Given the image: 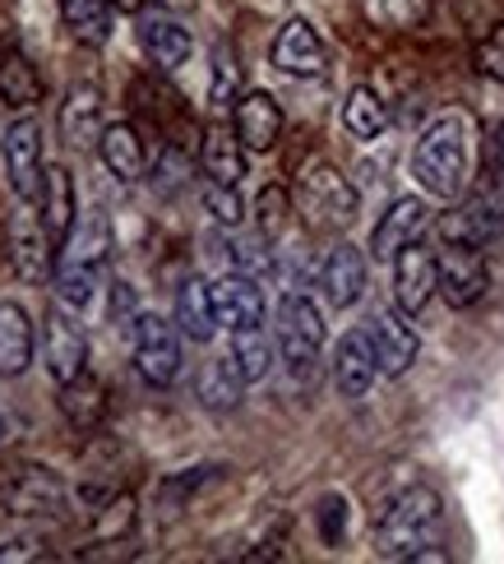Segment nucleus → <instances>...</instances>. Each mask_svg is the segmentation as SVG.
Returning <instances> with one entry per match:
<instances>
[{
  "mask_svg": "<svg viewBox=\"0 0 504 564\" xmlns=\"http://www.w3.org/2000/svg\"><path fill=\"white\" fill-rule=\"evenodd\" d=\"M10 264L23 282H42L56 273V241L46 231L42 214H33L29 199H19L14 218H10Z\"/></svg>",
  "mask_w": 504,
  "mask_h": 564,
  "instance_id": "423d86ee",
  "label": "nucleus"
},
{
  "mask_svg": "<svg viewBox=\"0 0 504 564\" xmlns=\"http://www.w3.org/2000/svg\"><path fill=\"white\" fill-rule=\"evenodd\" d=\"M426 227H430V208H426V199L403 195V199L389 204V214L375 223V231H371V254H375L379 264H394V260H398V250H407L412 241L426 237Z\"/></svg>",
  "mask_w": 504,
  "mask_h": 564,
  "instance_id": "ddd939ff",
  "label": "nucleus"
},
{
  "mask_svg": "<svg viewBox=\"0 0 504 564\" xmlns=\"http://www.w3.org/2000/svg\"><path fill=\"white\" fill-rule=\"evenodd\" d=\"M176 328L190 343H213L218 334V311H213V282L185 278L176 292Z\"/></svg>",
  "mask_w": 504,
  "mask_h": 564,
  "instance_id": "393cba45",
  "label": "nucleus"
},
{
  "mask_svg": "<svg viewBox=\"0 0 504 564\" xmlns=\"http://www.w3.org/2000/svg\"><path fill=\"white\" fill-rule=\"evenodd\" d=\"M42 551H37V542L33 536H19V542H6L0 546V560H37Z\"/></svg>",
  "mask_w": 504,
  "mask_h": 564,
  "instance_id": "79ce46f5",
  "label": "nucleus"
},
{
  "mask_svg": "<svg viewBox=\"0 0 504 564\" xmlns=\"http://www.w3.org/2000/svg\"><path fill=\"white\" fill-rule=\"evenodd\" d=\"M366 334H371V347H375V361H379L384 380H398V375L412 370L417 351H421V338H417V328L407 324V311H389V305H379V311L366 319Z\"/></svg>",
  "mask_w": 504,
  "mask_h": 564,
  "instance_id": "9b49d317",
  "label": "nucleus"
},
{
  "mask_svg": "<svg viewBox=\"0 0 504 564\" xmlns=\"http://www.w3.org/2000/svg\"><path fill=\"white\" fill-rule=\"evenodd\" d=\"M343 126H347L352 139H366L371 144V139H379L384 130H389V102H384L371 84H356L347 93V102H343Z\"/></svg>",
  "mask_w": 504,
  "mask_h": 564,
  "instance_id": "7c9ffc66",
  "label": "nucleus"
},
{
  "mask_svg": "<svg viewBox=\"0 0 504 564\" xmlns=\"http://www.w3.org/2000/svg\"><path fill=\"white\" fill-rule=\"evenodd\" d=\"M0 500L10 513H56L65 505V486L46 467H23L10 486H0Z\"/></svg>",
  "mask_w": 504,
  "mask_h": 564,
  "instance_id": "412c9836",
  "label": "nucleus"
},
{
  "mask_svg": "<svg viewBox=\"0 0 504 564\" xmlns=\"http://www.w3.org/2000/svg\"><path fill=\"white\" fill-rule=\"evenodd\" d=\"M200 162H204L208 181L242 185V176H246V144L236 139L232 126H208L204 139H200Z\"/></svg>",
  "mask_w": 504,
  "mask_h": 564,
  "instance_id": "5701e85b",
  "label": "nucleus"
},
{
  "mask_svg": "<svg viewBox=\"0 0 504 564\" xmlns=\"http://www.w3.org/2000/svg\"><path fill=\"white\" fill-rule=\"evenodd\" d=\"M379 375V361H375V347H371V334L366 328H352V334L339 338L333 347V384H339L343 398H366L371 384Z\"/></svg>",
  "mask_w": 504,
  "mask_h": 564,
  "instance_id": "a211bd4d",
  "label": "nucleus"
},
{
  "mask_svg": "<svg viewBox=\"0 0 504 564\" xmlns=\"http://www.w3.org/2000/svg\"><path fill=\"white\" fill-rule=\"evenodd\" d=\"M98 158H103V167H107L116 181H139V176H143V162H149L139 130L126 126V121H116V126L103 130V139H98Z\"/></svg>",
  "mask_w": 504,
  "mask_h": 564,
  "instance_id": "bb28decb",
  "label": "nucleus"
},
{
  "mask_svg": "<svg viewBox=\"0 0 504 564\" xmlns=\"http://www.w3.org/2000/svg\"><path fill=\"white\" fill-rule=\"evenodd\" d=\"M242 389H246V375L232 357H213L200 366V380H195V393L200 403L213 408V412H232L242 403Z\"/></svg>",
  "mask_w": 504,
  "mask_h": 564,
  "instance_id": "cd10ccee",
  "label": "nucleus"
},
{
  "mask_svg": "<svg viewBox=\"0 0 504 564\" xmlns=\"http://www.w3.org/2000/svg\"><path fill=\"white\" fill-rule=\"evenodd\" d=\"M315 278H320L324 301L333 305V311H347V305H356L362 292H366V254L356 250L352 241H339L324 254V264H320Z\"/></svg>",
  "mask_w": 504,
  "mask_h": 564,
  "instance_id": "f3484780",
  "label": "nucleus"
},
{
  "mask_svg": "<svg viewBox=\"0 0 504 564\" xmlns=\"http://www.w3.org/2000/svg\"><path fill=\"white\" fill-rule=\"evenodd\" d=\"M440 260V296L453 305V311H468L486 296L491 288V269H486V254L476 246H459V241H444V250L436 254Z\"/></svg>",
  "mask_w": 504,
  "mask_h": 564,
  "instance_id": "9d476101",
  "label": "nucleus"
},
{
  "mask_svg": "<svg viewBox=\"0 0 504 564\" xmlns=\"http://www.w3.org/2000/svg\"><path fill=\"white\" fill-rule=\"evenodd\" d=\"M232 130H236V139H242L250 153H269L282 139V107H278V98H274V93H264V88L246 93V98H236Z\"/></svg>",
  "mask_w": 504,
  "mask_h": 564,
  "instance_id": "dca6fc26",
  "label": "nucleus"
},
{
  "mask_svg": "<svg viewBox=\"0 0 504 564\" xmlns=\"http://www.w3.org/2000/svg\"><path fill=\"white\" fill-rule=\"evenodd\" d=\"M213 107H236V65L218 52V61H213Z\"/></svg>",
  "mask_w": 504,
  "mask_h": 564,
  "instance_id": "ea45409f",
  "label": "nucleus"
},
{
  "mask_svg": "<svg viewBox=\"0 0 504 564\" xmlns=\"http://www.w3.org/2000/svg\"><path fill=\"white\" fill-rule=\"evenodd\" d=\"M181 328L176 319L162 315H135L130 328V347H135V366L153 389H167L181 375Z\"/></svg>",
  "mask_w": 504,
  "mask_h": 564,
  "instance_id": "39448f33",
  "label": "nucleus"
},
{
  "mask_svg": "<svg viewBox=\"0 0 504 564\" xmlns=\"http://www.w3.org/2000/svg\"><path fill=\"white\" fill-rule=\"evenodd\" d=\"M139 46H143V56L153 61V69H176L190 61V52H195V42H190V29L176 19V14H167V10H149L143 6L139 10Z\"/></svg>",
  "mask_w": 504,
  "mask_h": 564,
  "instance_id": "4468645a",
  "label": "nucleus"
},
{
  "mask_svg": "<svg viewBox=\"0 0 504 564\" xmlns=\"http://www.w3.org/2000/svg\"><path fill=\"white\" fill-rule=\"evenodd\" d=\"M0 98H6L10 107H33L42 98V75L37 65L19 52V46H10L6 56H0Z\"/></svg>",
  "mask_w": 504,
  "mask_h": 564,
  "instance_id": "473e14b6",
  "label": "nucleus"
},
{
  "mask_svg": "<svg viewBox=\"0 0 504 564\" xmlns=\"http://www.w3.org/2000/svg\"><path fill=\"white\" fill-rule=\"evenodd\" d=\"M436 292H440V260H436V250H426L421 241L398 250V260H394V301H398V311L421 315Z\"/></svg>",
  "mask_w": 504,
  "mask_h": 564,
  "instance_id": "f8f14e48",
  "label": "nucleus"
},
{
  "mask_svg": "<svg viewBox=\"0 0 504 564\" xmlns=\"http://www.w3.org/2000/svg\"><path fill=\"white\" fill-rule=\"evenodd\" d=\"M444 542V500L430 486H407L384 505L375 523L379 560H426Z\"/></svg>",
  "mask_w": 504,
  "mask_h": 564,
  "instance_id": "f257e3e1",
  "label": "nucleus"
},
{
  "mask_svg": "<svg viewBox=\"0 0 504 564\" xmlns=\"http://www.w3.org/2000/svg\"><path fill=\"white\" fill-rule=\"evenodd\" d=\"M486 167H491V176L504 185V121L491 126V139H486Z\"/></svg>",
  "mask_w": 504,
  "mask_h": 564,
  "instance_id": "a19ab883",
  "label": "nucleus"
},
{
  "mask_svg": "<svg viewBox=\"0 0 504 564\" xmlns=\"http://www.w3.org/2000/svg\"><path fill=\"white\" fill-rule=\"evenodd\" d=\"M315 528H320V542L324 546H339L347 536V500L343 496H324L315 505Z\"/></svg>",
  "mask_w": 504,
  "mask_h": 564,
  "instance_id": "58836bf2",
  "label": "nucleus"
},
{
  "mask_svg": "<svg viewBox=\"0 0 504 564\" xmlns=\"http://www.w3.org/2000/svg\"><path fill=\"white\" fill-rule=\"evenodd\" d=\"M292 199H297V218L310 231H343V227L356 223V191H352V181L333 167V162H315V167H305Z\"/></svg>",
  "mask_w": 504,
  "mask_h": 564,
  "instance_id": "7ed1b4c3",
  "label": "nucleus"
},
{
  "mask_svg": "<svg viewBox=\"0 0 504 564\" xmlns=\"http://www.w3.org/2000/svg\"><path fill=\"white\" fill-rule=\"evenodd\" d=\"M204 208L223 227H242V218H246V204H242V195H236V185H223V181L204 185Z\"/></svg>",
  "mask_w": 504,
  "mask_h": 564,
  "instance_id": "e433bc0d",
  "label": "nucleus"
},
{
  "mask_svg": "<svg viewBox=\"0 0 504 564\" xmlns=\"http://www.w3.org/2000/svg\"><path fill=\"white\" fill-rule=\"evenodd\" d=\"M274 338H278L282 361L292 366L297 380H310V375H315L320 351H324V338H329L320 305L310 301L305 292H282V301H278V324H274Z\"/></svg>",
  "mask_w": 504,
  "mask_h": 564,
  "instance_id": "20e7f679",
  "label": "nucleus"
},
{
  "mask_svg": "<svg viewBox=\"0 0 504 564\" xmlns=\"http://www.w3.org/2000/svg\"><path fill=\"white\" fill-rule=\"evenodd\" d=\"M274 65L282 69V75H297V79H320L324 65H329V52L320 33L310 29L305 19H287L278 37H274Z\"/></svg>",
  "mask_w": 504,
  "mask_h": 564,
  "instance_id": "2eb2a0df",
  "label": "nucleus"
},
{
  "mask_svg": "<svg viewBox=\"0 0 504 564\" xmlns=\"http://www.w3.org/2000/svg\"><path fill=\"white\" fill-rule=\"evenodd\" d=\"M65 254L56 264H75V269H98L107 264V250H111V223L103 208H88V214L75 223V231H69V241L61 246Z\"/></svg>",
  "mask_w": 504,
  "mask_h": 564,
  "instance_id": "4be33fe9",
  "label": "nucleus"
},
{
  "mask_svg": "<svg viewBox=\"0 0 504 564\" xmlns=\"http://www.w3.org/2000/svg\"><path fill=\"white\" fill-rule=\"evenodd\" d=\"M472 65H476V75H482V79L504 84V23H495V29L482 42H476Z\"/></svg>",
  "mask_w": 504,
  "mask_h": 564,
  "instance_id": "4c0bfd02",
  "label": "nucleus"
},
{
  "mask_svg": "<svg viewBox=\"0 0 504 564\" xmlns=\"http://www.w3.org/2000/svg\"><path fill=\"white\" fill-rule=\"evenodd\" d=\"M213 311H218V324L227 328H250L264 324V292H259V278L232 269L213 282Z\"/></svg>",
  "mask_w": 504,
  "mask_h": 564,
  "instance_id": "aec40b11",
  "label": "nucleus"
},
{
  "mask_svg": "<svg viewBox=\"0 0 504 564\" xmlns=\"http://www.w3.org/2000/svg\"><path fill=\"white\" fill-rule=\"evenodd\" d=\"M111 10H121V14H139L143 10V0H107Z\"/></svg>",
  "mask_w": 504,
  "mask_h": 564,
  "instance_id": "37998d69",
  "label": "nucleus"
},
{
  "mask_svg": "<svg viewBox=\"0 0 504 564\" xmlns=\"http://www.w3.org/2000/svg\"><path fill=\"white\" fill-rule=\"evenodd\" d=\"M436 231L444 241H459V246H476L486 250L495 241H504V199L500 195H468L440 214Z\"/></svg>",
  "mask_w": 504,
  "mask_h": 564,
  "instance_id": "6e6552de",
  "label": "nucleus"
},
{
  "mask_svg": "<svg viewBox=\"0 0 504 564\" xmlns=\"http://www.w3.org/2000/svg\"><path fill=\"white\" fill-rule=\"evenodd\" d=\"M6 172H10L14 199H29V204L42 199V181H46L42 121H33V116H19V121H10V130H6Z\"/></svg>",
  "mask_w": 504,
  "mask_h": 564,
  "instance_id": "1a4fd4ad",
  "label": "nucleus"
},
{
  "mask_svg": "<svg viewBox=\"0 0 504 564\" xmlns=\"http://www.w3.org/2000/svg\"><path fill=\"white\" fill-rule=\"evenodd\" d=\"M61 412H65V421L69 426H79V431H93L103 421V412H107V389L93 380V375L84 370L79 380H69V384H61Z\"/></svg>",
  "mask_w": 504,
  "mask_h": 564,
  "instance_id": "2f4dec72",
  "label": "nucleus"
},
{
  "mask_svg": "<svg viewBox=\"0 0 504 564\" xmlns=\"http://www.w3.org/2000/svg\"><path fill=\"white\" fill-rule=\"evenodd\" d=\"M472 167V139H468V116L449 111L430 121L412 149V176L430 199H459Z\"/></svg>",
  "mask_w": 504,
  "mask_h": 564,
  "instance_id": "f03ea898",
  "label": "nucleus"
},
{
  "mask_svg": "<svg viewBox=\"0 0 504 564\" xmlns=\"http://www.w3.org/2000/svg\"><path fill=\"white\" fill-rule=\"evenodd\" d=\"M61 23L79 46H107L111 42V6L107 0H61Z\"/></svg>",
  "mask_w": 504,
  "mask_h": 564,
  "instance_id": "c85d7f7f",
  "label": "nucleus"
},
{
  "mask_svg": "<svg viewBox=\"0 0 504 564\" xmlns=\"http://www.w3.org/2000/svg\"><path fill=\"white\" fill-rule=\"evenodd\" d=\"M37 208H42V223H46V231H52V241L65 246L69 231H75V218H79V208H75V181H69L65 167H46Z\"/></svg>",
  "mask_w": 504,
  "mask_h": 564,
  "instance_id": "a878e982",
  "label": "nucleus"
},
{
  "mask_svg": "<svg viewBox=\"0 0 504 564\" xmlns=\"http://www.w3.org/2000/svg\"><path fill=\"white\" fill-rule=\"evenodd\" d=\"M430 6L436 0H366V14L379 23V29H421V23L430 19Z\"/></svg>",
  "mask_w": 504,
  "mask_h": 564,
  "instance_id": "72a5a7b5",
  "label": "nucleus"
},
{
  "mask_svg": "<svg viewBox=\"0 0 504 564\" xmlns=\"http://www.w3.org/2000/svg\"><path fill=\"white\" fill-rule=\"evenodd\" d=\"M103 88L84 79L65 93V102H61V134H65V144L69 149H93L103 139Z\"/></svg>",
  "mask_w": 504,
  "mask_h": 564,
  "instance_id": "6ab92c4d",
  "label": "nucleus"
},
{
  "mask_svg": "<svg viewBox=\"0 0 504 564\" xmlns=\"http://www.w3.org/2000/svg\"><path fill=\"white\" fill-rule=\"evenodd\" d=\"M255 214H259V231H264V237H278V231L292 223L297 199H292L287 185H264L259 199H255Z\"/></svg>",
  "mask_w": 504,
  "mask_h": 564,
  "instance_id": "f704fd0d",
  "label": "nucleus"
},
{
  "mask_svg": "<svg viewBox=\"0 0 504 564\" xmlns=\"http://www.w3.org/2000/svg\"><path fill=\"white\" fill-rule=\"evenodd\" d=\"M274 357H278V338H269V334H264V324H250V328H232V361L242 366L246 384L269 380Z\"/></svg>",
  "mask_w": 504,
  "mask_h": 564,
  "instance_id": "c756f323",
  "label": "nucleus"
},
{
  "mask_svg": "<svg viewBox=\"0 0 504 564\" xmlns=\"http://www.w3.org/2000/svg\"><path fill=\"white\" fill-rule=\"evenodd\" d=\"M232 250V269H242L250 278H264V273H274V254H269V237H232L227 241Z\"/></svg>",
  "mask_w": 504,
  "mask_h": 564,
  "instance_id": "c9c22d12",
  "label": "nucleus"
},
{
  "mask_svg": "<svg viewBox=\"0 0 504 564\" xmlns=\"http://www.w3.org/2000/svg\"><path fill=\"white\" fill-rule=\"evenodd\" d=\"M42 361H46V375L61 384L79 380L88 370V338L79 319L69 315V305H56V311H46V324H42Z\"/></svg>",
  "mask_w": 504,
  "mask_h": 564,
  "instance_id": "0eeeda50",
  "label": "nucleus"
},
{
  "mask_svg": "<svg viewBox=\"0 0 504 564\" xmlns=\"http://www.w3.org/2000/svg\"><path fill=\"white\" fill-rule=\"evenodd\" d=\"M33 366V319L23 305L0 301V380H14Z\"/></svg>",
  "mask_w": 504,
  "mask_h": 564,
  "instance_id": "b1692460",
  "label": "nucleus"
}]
</instances>
